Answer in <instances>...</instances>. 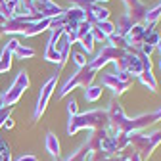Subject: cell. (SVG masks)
Returning a JSON list of instances; mask_svg holds the SVG:
<instances>
[{
    "label": "cell",
    "instance_id": "cell-7",
    "mask_svg": "<svg viewBox=\"0 0 161 161\" xmlns=\"http://www.w3.org/2000/svg\"><path fill=\"white\" fill-rule=\"evenodd\" d=\"M134 83V79L125 73V71H115V73H104L102 75V86L109 88L115 96H121L125 94Z\"/></svg>",
    "mask_w": 161,
    "mask_h": 161
},
{
    "label": "cell",
    "instance_id": "cell-29",
    "mask_svg": "<svg viewBox=\"0 0 161 161\" xmlns=\"http://www.w3.org/2000/svg\"><path fill=\"white\" fill-rule=\"evenodd\" d=\"M155 50L161 54V35H159V40H157V44H155Z\"/></svg>",
    "mask_w": 161,
    "mask_h": 161
},
{
    "label": "cell",
    "instance_id": "cell-13",
    "mask_svg": "<svg viewBox=\"0 0 161 161\" xmlns=\"http://www.w3.org/2000/svg\"><path fill=\"white\" fill-rule=\"evenodd\" d=\"M44 148L52 157H59V152H62V146H59V140L54 132H48L44 138Z\"/></svg>",
    "mask_w": 161,
    "mask_h": 161
},
{
    "label": "cell",
    "instance_id": "cell-14",
    "mask_svg": "<svg viewBox=\"0 0 161 161\" xmlns=\"http://www.w3.org/2000/svg\"><path fill=\"white\" fill-rule=\"evenodd\" d=\"M113 25H115V33H119V35L125 36V35L132 29L134 23H132V19H130L127 14H121V15L117 17V23H113Z\"/></svg>",
    "mask_w": 161,
    "mask_h": 161
},
{
    "label": "cell",
    "instance_id": "cell-15",
    "mask_svg": "<svg viewBox=\"0 0 161 161\" xmlns=\"http://www.w3.org/2000/svg\"><path fill=\"white\" fill-rule=\"evenodd\" d=\"M12 58H14V52L8 44H4L2 52H0V73H6L12 69Z\"/></svg>",
    "mask_w": 161,
    "mask_h": 161
},
{
    "label": "cell",
    "instance_id": "cell-26",
    "mask_svg": "<svg viewBox=\"0 0 161 161\" xmlns=\"http://www.w3.org/2000/svg\"><path fill=\"white\" fill-rule=\"evenodd\" d=\"M12 111H14V108H2L0 109V129L4 127V121L12 115Z\"/></svg>",
    "mask_w": 161,
    "mask_h": 161
},
{
    "label": "cell",
    "instance_id": "cell-16",
    "mask_svg": "<svg viewBox=\"0 0 161 161\" xmlns=\"http://www.w3.org/2000/svg\"><path fill=\"white\" fill-rule=\"evenodd\" d=\"M138 80H140V83H142L150 92H155V90H157V80H155V77H153L152 69H144L142 73H140Z\"/></svg>",
    "mask_w": 161,
    "mask_h": 161
},
{
    "label": "cell",
    "instance_id": "cell-24",
    "mask_svg": "<svg viewBox=\"0 0 161 161\" xmlns=\"http://www.w3.org/2000/svg\"><path fill=\"white\" fill-rule=\"evenodd\" d=\"M71 56H73V62H75V65H77L79 69H80V67H85V65L88 64V56L83 54V52H73Z\"/></svg>",
    "mask_w": 161,
    "mask_h": 161
},
{
    "label": "cell",
    "instance_id": "cell-28",
    "mask_svg": "<svg viewBox=\"0 0 161 161\" xmlns=\"http://www.w3.org/2000/svg\"><path fill=\"white\" fill-rule=\"evenodd\" d=\"M14 125H15V123H14L12 117H8V119L4 121V129H14Z\"/></svg>",
    "mask_w": 161,
    "mask_h": 161
},
{
    "label": "cell",
    "instance_id": "cell-27",
    "mask_svg": "<svg viewBox=\"0 0 161 161\" xmlns=\"http://www.w3.org/2000/svg\"><path fill=\"white\" fill-rule=\"evenodd\" d=\"M15 161H38V159H36V155H33V153H25V155H19Z\"/></svg>",
    "mask_w": 161,
    "mask_h": 161
},
{
    "label": "cell",
    "instance_id": "cell-22",
    "mask_svg": "<svg viewBox=\"0 0 161 161\" xmlns=\"http://www.w3.org/2000/svg\"><path fill=\"white\" fill-rule=\"evenodd\" d=\"M92 27H94V29H98V31L102 33L106 38H108L109 35H113V33H115V25L109 21V19H108V21H98V23H94Z\"/></svg>",
    "mask_w": 161,
    "mask_h": 161
},
{
    "label": "cell",
    "instance_id": "cell-18",
    "mask_svg": "<svg viewBox=\"0 0 161 161\" xmlns=\"http://www.w3.org/2000/svg\"><path fill=\"white\" fill-rule=\"evenodd\" d=\"M106 44H109V46H113V48H119V50H129L125 36H123V35H119V33L109 35V36H108V40H106Z\"/></svg>",
    "mask_w": 161,
    "mask_h": 161
},
{
    "label": "cell",
    "instance_id": "cell-12",
    "mask_svg": "<svg viewBox=\"0 0 161 161\" xmlns=\"http://www.w3.org/2000/svg\"><path fill=\"white\" fill-rule=\"evenodd\" d=\"M129 50H140L146 40V25H132V29L125 35Z\"/></svg>",
    "mask_w": 161,
    "mask_h": 161
},
{
    "label": "cell",
    "instance_id": "cell-31",
    "mask_svg": "<svg viewBox=\"0 0 161 161\" xmlns=\"http://www.w3.org/2000/svg\"><path fill=\"white\" fill-rule=\"evenodd\" d=\"M2 108H4V106H2V96H0V109H2Z\"/></svg>",
    "mask_w": 161,
    "mask_h": 161
},
{
    "label": "cell",
    "instance_id": "cell-32",
    "mask_svg": "<svg viewBox=\"0 0 161 161\" xmlns=\"http://www.w3.org/2000/svg\"><path fill=\"white\" fill-rule=\"evenodd\" d=\"M159 69H161V58H159Z\"/></svg>",
    "mask_w": 161,
    "mask_h": 161
},
{
    "label": "cell",
    "instance_id": "cell-5",
    "mask_svg": "<svg viewBox=\"0 0 161 161\" xmlns=\"http://www.w3.org/2000/svg\"><path fill=\"white\" fill-rule=\"evenodd\" d=\"M108 115H109V132H123V134H130L129 132V123H130V117H127L123 106H121L117 100H111L109 106L106 108Z\"/></svg>",
    "mask_w": 161,
    "mask_h": 161
},
{
    "label": "cell",
    "instance_id": "cell-10",
    "mask_svg": "<svg viewBox=\"0 0 161 161\" xmlns=\"http://www.w3.org/2000/svg\"><path fill=\"white\" fill-rule=\"evenodd\" d=\"M56 85H58V73H54L46 83L42 85V88H40V94H38V100H36V106H35V113H33V119L38 121L40 117H42V113L46 111V106L50 102V98L56 90Z\"/></svg>",
    "mask_w": 161,
    "mask_h": 161
},
{
    "label": "cell",
    "instance_id": "cell-3",
    "mask_svg": "<svg viewBox=\"0 0 161 161\" xmlns=\"http://www.w3.org/2000/svg\"><path fill=\"white\" fill-rule=\"evenodd\" d=\"M96 71H92L90 67H88V64L85 65V67H80V69H77L65 83L62 85V88L58 90V94H56V100H62V98H65L69 92H73L75 88H86V86H90V85H94V79H96Z\"/></svg>",
    "mask_w": 161,
    "mask_h": 161
},
{
    "label": "cell",
    "instance_id": "cell-4",
    "mask_svg": "<svg viewBox=\"0 0 161 161\" xmlns=\"http://www.w3.org/2000/svg\"><path fill=\"white\" fill-rule=\"evenodd\" d=\"M69 2H71V6L83 10L85 21L90 23V25H94L98 21H108V19H109V14L111 12L108 8H104V6L96 4L94 0H69Z\"/></svg>",
    "mask_w": 161,
    "mask_h": 161
},
{
    "label": "cell",
    "instance_id": "cell-34",
    "mask_svg": "<svg viewBox=\"0 0 161 161\" xmlns=\"http://www.w3.org/2000/svg\"><path fill=\"white\" fill-rule=\"evenodd\" d=\"M56 161H59V159H58V157H56Z\"/></svg>",
    "mask_w": 161,
    "mask_h": 161
},
{
    "label": "cell",
    "instance_id": "cell-23",
    "mask_svg": "<svg viewBox=\"0 0 161 161\" xmlns=\"http://www.w3.org/2000/svg\"><path fill=\"white\" fill-rule=\"evenodd\" d=\"M0 161H14L12 159V152H10V144L0 140Z\"/></svg>",
    "mask_w": 161,
    "mask_h": 161
},
{
    "label": "cell",
    "instance_id": "cell-21",
    "mask_svg": "<svg viewBox=\"0 0 161 161\" xmlns=\"http://www.w3.org/2000/svg\"><path fill=\"white\" fill-rule=\"evenodd\" d=\"M86 155H88V148H86V144H83V146H79L75 152H71V155H67L64 161H85Z\"/></svg>",
    "mask_w": 161,
    "mask_h": 161
},
{
    "label": "cell",
    "instance_id": "cell-20",
    "mask_svg": "<svg viewBox=\"0 0 161 161\" xmlns=\"http://www.w3.org/2000/svg\"><path fill=\"white\" fill-rule=\"evenodd\" d=\"M36 52L31 48V46H25V44H19L15 50H14V58H17V59H29V58H33Z\"/></svg>",
    "mask_w": 161,
    "mask_h": 161
},
{
    "label": "cell",
    "instance_id": "cell-11",
    "mask_svg": "<svg viewBox=\"0 0 161 161\" xmlns=\"http://www.w3.org/2000/svg\"><path fill=\"white\" fill-rule=\"evenodd\" d=\"M123 4L127 6V15L132 19L134 25H144L146 23V14H148V6H144L140 0H123Z\"/></svg>",
    "mask_w": 161,
    "mask_h": 161
},
{
    "label": "cell",
    "instance_id": "cell-1",
    "mask_svg": "<svg viewBox=\"0 0 161 161\" xmlns=\"http://www.w3.org/2000/svg\"><path fill=\"white\" fill-rule=\"evenodd\" d=\"M83 129H109V115L108 109H90L85 113H77L75 117H69L67 121V134L73 136Z\"/></svg>",
    "mask_w": 161,
    "mask_h": 161
},
{
    "label": "cell",
    "instance_id": "cell-9",
    "mask_svg": "<svg viewBox=\"0 0 161 161\" xmlns=\"http://www.w3.org/2000/svg\"><path fill=\"white\" fill-rule=\"evenodd\" d=\"M123 54H125V50H119V48H113V46H109V44H104L102 50H100L92 59H88V67H90L92 71L98 73L104 65H108V64H115Z\"/></svg>",
    "mask_w": 161,
    "mask_h": 161
},
{
    "label": "cell",
    "instance_id": "cell-8",
    "mask_svg": "<svg viewBox=\"0 0 161 161\" xmlns=\"http://www.w3.org/2000/svg\"><path fill=\"white\" fill-rule=\"evenodd\" d=\"M113 65H115L117 71H125V73H129L132 79H138L140 73L144 71V65H142V62H140L136 50H125V54L121 56Z\"/></svg>",
    "mask_w": 161,
    "mask_h": 161
},
{
    "label": "cell",
    "instance_id": "cell-25",
    "mask_svg": "<svg viewBox=\"0 0 161 161\" xmlns=\"http://www.w3.org/2000/svg\"><path fill=\"white\" fill-rule=\"evenodd\" d=\"M67 113H69V117H75L77 113H80V111H79V106H77V100H75V98H71L69 102H67Z\"/></svg>",
    "mask_w": 161,
    "mask_h": 161
},
{
    "label": "cell",
    "instance_id": "cell-17",
    "mask_svg": "<svg viewBox=\"0 0 161 161\" xmlns=\"http://www.w3.org/2000/svg\"><path fill=\"white\" fill-rule=\"evenodd\" d=\"M111 140H113V146L117 150V153L125 152L129 148V134H123V132H113L111 134Z\"/></svg>",
    "mask_w": 161,
    "mask_h": 161
},
{
    "label": "cell",
    "instance_id": "cell-6",
    "mask_svg": "<svg viewBox=\"0 0 161 161\" xmlns=\"http://www.w3.org/2000/svg\"><path fill=\"white\" fill-rule=\"evenodd\" d=\"M31 80H29V75L27 71H19L17 77L14 79V83L10 85V88L2 94V106L4 108H14L17 104V100L21 98V94L29 88Z\"/></svg>",
    "mask_w": 161,
    "mask_h": 161
},
{
    "label": "cell",
    "instance_id": "cell-19",
    "mask_svg": "<svg viewBox=\"0 0 161 161\" xmlns=\"http://www.w3.org/2000/svg\"><path fill=\"white\" fill-rule=\"evenodd\" d=\"M100 96H102V86L100 85H90L85 88V100L86 102H96V100H100Z\"/></svg>",
    "mask_w": 161,
    "mask_h": 161
},
{
    "label": "cell",
    "instance_id": "cell-30",
    "mask_svg": "<svg viewBox=\"0 0 161 161\" xmlns=\"http://www.w3.org/2000/svg\"><path fill=\"white\" fill-rule=\"evenodd\" d=\"M94 2H96V4H100V6H102L104 2H109V0H94Z\"/></svg>",
    "mask_w": 161,
    "mask_h": 161
},
{
    "label": "cell",
    "instance_id": "cell-33",
    "mask_svg": "<svg viewBox=\"0 0 161 161\" xmlns=\"http://www.w3.org/2000/svg\"><path fill=\"white\" fill-rule=\"evenodd\" d=\"M157 8H159V12H161V4H157Z\"/></svg>",
    "mask_w": 161,
    "mask_h": 161
},
{
    "label": "cell",
    "instance_id": "cell-2",
    "mask_svg": "<svg viewBox=\"0 0 161 161\" xmlns=\"http://www.w3.org/2000/svg\"><path fill=\"white\" fill-rule=\"evenodd\" d=\"M161 144V130H153V132H132L129 134V148H132L142 161H148L152 157V153L157 150V146Z\"/></svg>",
    "mask_w": 161,
    "mask_h": 161
}]
</instances>
